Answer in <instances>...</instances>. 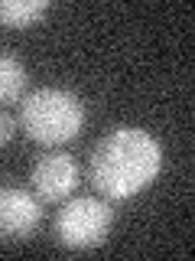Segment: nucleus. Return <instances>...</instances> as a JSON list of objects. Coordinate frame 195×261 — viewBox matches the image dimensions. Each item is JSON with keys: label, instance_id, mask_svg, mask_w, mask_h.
Segmentation results:
<instances>
[{"label": "nucleus", "instance_id": "obj_1", "mask_svg": "<svg viewBox=\"0 0 195 261\" xmlns=\"http://www.w3.org/2000/svg\"><path fill=\"white\" fill-rule=\"evenodd\" d=\"M162 144L143 127H114L91 150V183L104 199H130L156 183Z\"/></svg>", "mask_w": 195, "mask_h": 261}, {"label": "nucleus", "instance_id": "obj_2", "mask_svg": "<svg viewBox=\"0 0 195 261\" xmlns=\"http://www.w3.org/2000/svg\"><path fill=\"white\" fill-rule=\"evenodd\" d=\"M20 124L29 141L43 147H59L75 141L85 127V105L69 88H36L20 105Z\"/></svg>", "mask_w": 195, "mask_h": 261}, {"label": "nucleus", "instance_id": "obj_3", "mask_svg": "<svg viewBox=\"0 0 195 261\" xmlns=\"http://www.w3.org/2000/svg\"><path fill=\"white\" fill-rule=\"evenodd\" d=\"M114 209L108 199L98 196H75L65 199L55 216V239L69 251H91L111 235Z\"/></svg>", "mask_w": 195, "mask_h": 261}, {"label": "nucleus", "instance_id": "obj_4", "mask_svg": "<svg viewBox=\"0 0 195 261\" xmlns=\"http://www.w3.org/2000/svg\"><path fill=\"white\" fill-rule=\"evenodd\" d=\"M29 183H32V196L39 202H49V206L65 202L78 186V163L62 150H49L46 157L36 160Z\"/></svg>", "mask_w": 195, "mask_h": 261}, {"label": "nucleus", "instance_id": "obj_5", "mask_svg": "<svg viewBox=\"0 0 195 261\" xmlns=\"http://www.w3.org/2000/svg\"><path fill=\"white\" fill-rule=\"evenodd\" d=\"M43 202L20 186H0V242H26L39 228Z\"/></svg>", "mask_w": 195, "mask_h": 261}, {"label": "nucleus", "instance_id": "obj_6", "mask_svg": "<svg viewBox=\"0 0 195 261\" xmlns=\"http://www.w3.org/2000/svg\"><path fill=\"white\" fill-rule=\"evenodd\" d=\"M26 85H29L26 65L10 53H0V108L26 98Z\"/></svg>", "mask_w": 195, "mask_h": 261}, {"label": "nucleus", "instance_id": "obj_7", "mask_svg": "<svg viewBox=\"0 0 195 261\" xmlns=\"http://www.w3.org/2000/svg\"><path fill=\"white\" fill-rule=\"evenodd\" d=\"M49 13V0H0V23L10 30H29Z\"/></svg>", "mask_w": 195, "mask_h": 261}, {"label": "nucleus", "instance_id": "obj_8", "mask_svg": "<svg viewBox=\"0 0 195 261\" xmlns=\"http://www.w3.org/2000/svg\"><path fill=\"white\" fill-rule=\"evenodd\" d=\"M13 134H16V121H13L4 108H0V147L10 144V141H13Z\"/></svg>", "mask_w": 195, "mask_h": 261}]
</instances>
